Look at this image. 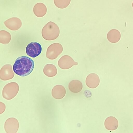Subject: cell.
Listing matches in <instances>:
<instances>
[{
    "label": "cell",
    "mask_w": 133,
    "mask_h": 133,
    "mask_svg": "<svg viewBox=\"0 0 133 133\" xmlns=\"http://www.w3.org/2000/svg\"><path fill=\"white\" fill-rule=\"evenodd\" d=\"M43 72L45 75L49 77L55 76L57 73V70L56 67L51 64L46 65L43 68Z\"/></svg>",
    "instance_id": "obj_14"
},
{
    "label": "cell",
    "mask_w": 133,
    "mask_h": 133,
    "mask_svg": "<svg viewBox=\"0 0 133 133\" xmlns=\"http://www.w3.org/2000/svg\"><path fill=\"white\" fill-rule=\"evenodd\" d=\"M11 39V36L10 34L5 30L0 31V42L4 44L9 43Z\"/></svg>",
    "instance_id": "obj_15"
},
{
    "label": "cell",
    "mask_w": 133,
    "mask_h": 133,
    "mask_svg": "<svg viewBox=\"0 0 133 133\" xmlns=\"http://www.w3.org/2000/svg\"><path fill=\"white\" fill-rule=\"evenodd\" d=\"M53 96L56 99H61L63 98L66 94L65 88L61 85H57L53 88L52 91Z\"/></svg>",
    "instance_id": "obj_11"
},
{
    "label": "cell",
    "mask_w": 133,
    "mask_h": 133,
    "mask_svg": "<svg viewBox=\"0 0 133 133\" xmlns=\"http://www.w3.org/2000/svg\"><path fill=\"white\" fill-rule=\"evenodd\" d=\"M60 33L58 25L50 21L46 24L43 28L42 31L43 38L48 41L56 39Z\"/></svg>",
    "instance_id": "obj_2"
},
{
    "label": "cell",
    "mask_w": 133,
    "mask_h": 133,
    "mask_svg": "<svg viewBox=\"0 0 133 133\" xmlns=\"http://www.w3.org/2000/svg\"><path fill=\"white\" fill-rule=\"evenodd\" d=\"M107 37L108 40L110 42L115 43L118 42L121 38V33L118 30L112 29L108 32Z\"/></svg>",
    "instance_id": "obj_12"
},
{
    "label": "cell",
    "mask_w": 133,
    "mask_h": 133,
    "mask_svg": "<svg viewBox=\"0 0 133 133\" xmlns=\"http://www.w3.org/2000/svg\"><path fill=\"white\" fill-rule=\"evenodd\" d=\"M118 122L115 117L110 116L107 117L104 122V125L108 130H116L118 126Z\"/></svg>",
    "instance_id": "obj_10"
},
{
    "label": "cell",
    "mask_w": 133,
    "mask_h": 133,
    "mask_svg": "<svg viewBox=\"0 0 133 133\" xmlns=\"http://www.w3.org/2000/svg\"><path fill=\"white\" fill-rule=\"evenodd\" d=\"M42 48L38 43L32 42L26 46V52L27 54L32 58H35L38 56L41 52Z\"/></svg>",
    "instance_id": "obj_4"
},
{
    "label": "cell",
    "mask_w": 133,
    "mask_h": 133,
    "mask_svg": "<svg viewBox=\"0 0 133 133\" xmlns=\"http://www.w3.org/2000/svg\"><path fill=\"white\" fill-rule=\"evenodd\" d=\"M33 11L34 14L36 16L41 17L46 15L47 12V8L43 3H39L34 5Z\"/></svg>",
    "instance_id": "obj_9"
},
{
    "label": "cell",
    "mask_w": 133,
    "mask_h": 133,
    "mask_svg": "<svg viewBox=\"0 0 133 133\" xmlns=\"http://www.w3.org/2000/svg\"><path fill=\"white\" fill-rule=\"evenodd\" d=\"M132 8H133V2L132 3Z\"/></svg>",
    "instance_id": "obj_17"
},
{
    "label": "cell",
    "mask_w": 133,
    "mask_h": 133,
    "mask_svg": "<svg viewBox=\"0 0 133 133\" xmlns=\"http://www.w3.org/2000/svg\"><path fill=\"white\" fill-rule=\"evenodd\" d=\"M71 0H54L55 5L57 8L63 9L68 7Z\"/></svg>",
    "instance_id": "obj_16"
},
{
    "label": "cell",
    "mask_w": 133,
    "mask_h": 133,
    "mask_svg": "<svg viewBox=\"0 0 133 133\" xmlns=\"http://www.w3.org/2000/svg\"><path fill=\"white\" fill-rule=\"evenodd\" d=\"M68 87L69 90L72 92L77 93L82 89L83 85L81 81L77 80L71 81L69 83Z\"/></svg>",
    "instance_id": "obj_13"
},
{
    "label": "cell",
    "mask_w": 133,
    "mask_h": 133,
    "mask_svg": "<svg viewBox=\"0 0 133 133\" xmlns=\"http://www.w3.org/2000/svg\"><path fill=\"white\" fill-rule=\"evenodd\" d=\"M85 82L88 87L91 88H95L99 85L100 79L99 76L96 74L91 73L87 76Z\"/></svg>",
    "instance_id": "obj_8"
},
{
    "label": "cell",
    "mask_w": 133,
    "mask_h": 133,
    "mask_svg": "<svg viewBox=\"0 0 133 133\" xmlns=\"http://www.w3.org/2000/svg\"><path fill=\"white\" fill-rule=\"evenodd\" d=\"M78 64L77 62H75L70 56L67 55L62 56L58 62L59 66L64 69H69L74 65H76Z\"/></svg>",
    "instance_id": "obj_5"
},
{
    "label": "cell",
    "mask_w": 133,
    "mask_h": 133,
    "mask_svg": "<svg viewBox=\"0 0 133 133\" xmlns=\"http://www.w3.org/2000/svg\"><path fill=\"white\" fill-rule=\"evenodd\" d=\"M11 65L7 64L4 65L0 70V77L1 79L7 80L12 78L14 76Z\"/></svg>",
    "instance_id": "obj_6"
},
{
    "label": "cell",
    "mask_w": 133,
    "mask_h": 133,
    "mask_svg": "<svg viewBox=\"0 0 133 133\" xmlns=\"http://www.w3.org/2000/svg\"><path fill=\"white\" fill-rule=\"evenodd\" d=\"M63 47L62 45L58 43H53L48 48L46 56L50 59H54L62 52Z\"/></svg>",
    "instance_id": "obj_3"
},
{
    "label": "cell",
    "mask_w": 133,
    "mask_h": 133,
    "mask_svg": "<svg viewBox=\"0 0 133 133\" xmlns=\"http://www.w3.org/2000/svg\"><path fill=\"white\" fill-rule=\"evenodd\" d=\"M4 23L7 28L12 30H16L19 29L22 25L21 20L15 17L8 19L5 21Z\"/></svg>",
    "instance_id": "obj_7"
},
{
    "label": "cell",
    "mask_w": 133,
    "mask_h": 133,
    "mask_svg": "<svg viewBox=\"0 0 133 133\" xmlns=\"http://www.w3.org/2000/svg\"><path fill=\"white\" fill-rule=\"evenodd\" d=\"M34 66V62L32 59L26 56H22L16 59L13 68L16 74L21 76L25 77L32 72Z\"/></svg>",
    "instance_id": "obj_1"
}]
</instances>
